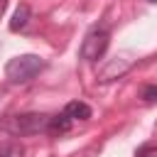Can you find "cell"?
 <instances>
[{
    "label": "cell",
    "instance_id": "cell-4",
    "mask_svg": "<svg viewBox=\"0 0 157 157\" xmlns=\"http://www.w3.org/2000/svg\"><path fill=\"white\" fill-rule=\"evenodd\" d=\"M130 66H132V59H128V56H113V59H108V61L98 69V81H101V83L115 81V78H120V76H125V74L130 71Z\"/></svg>",
    "mask_w": 157,
    "mask_h": 157
},
{
    "label": "cell",
    "instance_id": "cell-7",
    "mask_svg": "<svg viewBox=\"0 0 157 157\" xmlns=\"http://www.w3.org/2000/svg\"><path fill=\"white\" fill-rule=\"evenodd\" d=\"M27 22H29V5H20V7L15 10V15H12V20H10V32L25 29Z\"/></svg>",
    "mask_w": 157,
    "mask_h": 157
},
{
    "label": "cell",
    "instance_id": "cell-11",
    "mask_svg": "<svg viewBox=\"0 0 157 157\" xmlns=\"http://www.w3.org/2000/svg\"><path fill=\"white\" fill-rule=\"evenodd\" d=\"M150 2H157V0H150Z\"/></svg>",
    "mask_w": 157,
    "mask_h": 157
},
{
    "label": "cell",
    "instance_id": "cell-3",
    "mask_svg": "<svg viewBox=\"0 0 157 157\" xmlns=\"http://www.w3.org/2000/svg\"><path fill=\"white\" fill-rule=\"evenodd\" d=\"M108 42H110V34H108L105 27H93V29H88L86 37H83V42H81V52H78L81 59H86V61H98V59L105 54Z\"/></svg>",
    "mask_w": 157,
    "mask_h": 157
},
{
    "label": "cell",
    "instance_id": "cell-6",
    "mask_svg": "<svg viewBox=\"0 0 157 157\" xmlns=\"http://www.w3.org/2000/svg\"><path fill=\"white\" fill-rule=\"evenodd\" d=\"M64 113L71 120H88L91 118V105H86L83 101H71V103H66Z\"/></svg>",
    "mask_w": 157,
    "mask_h": 157
},
{
    "label": "cell",
    "instance_id": "cell-2",
    "mask_svg": "<svg viewBox=\"0 0 157 157\" xmlns=\"http://www.w3.org/2000/svg\"><path fill=\"white\" fill-rule=\"evenodd\" d=\"M49 125V115L44 113H22V115H7L0 128L10 135H37V132H47Z\"/></svg>",
    "mask_w": 157,
    "mask_h": 157
},
{
    "label": "cell",
    "instance_id": "cell-8",
    "mask_svg": "<svg viewBox=\"0 0 157 157\" xmlns=\"http://www.w3.org/2000/svg\"><path fill=\"white\" fill-rule=\"evenodd\" d=\"M0 157H25V150L20 142H2L0 145Z\"/></svg>",
    "mask_w": 157,
    "mask_h": 157
},
{
    "label": "cell",
    "instance_id": "cell-1",
    "mask_svg": "<svg viewBox=\"0 0 157 157\" xmlns=\"http://www.w3.org/2000/svg\"><path fill=\"white\" fill-rule=\"evenodd\" d=\"M44 69V59L37 54H20L5 64V76L12 83H27Z\"/></svg>",
    "mask_w": 157,
    "mask_h": 157
},
{
    "label": "cell",
    "instance_id": "cell-5",
    "mask_svg": "<svg viewBox=\"0 0 157 157\" xmlns=\"http://www.w3.org/2000/svg\"><path fill=\"white\" fill-rule=\"evenodd\" d=\"M71 130V118L66 113H56V115H49V125H47V132L49 135H64Z\"/></svg>",
    "mask_w": 157,
    "mask_h": 157
},
{
    "label": "cell",
    "instance_id": "cell-9",
    "mask_svg": "<svg viewBox=\"0 0 157 157\" xmlns=\"http://www.w3.org/2000/svg\"><path fill=\"white\" fill-rule=\"evenodd\" d=\"M135 157H157V145L155 142H145L135 150Z\"/></svg>",
    "mask_w": 157,
    "mask_h": 157
},
{
    "label": "cell",
    "instance_id": "cell-10",
    "mask_svg": "<svg viewBox=\"0 0 157 157\" xmlns=\"http://www.w3.org/2000/svg\"><path fill=\"white\" fill-rule=\"evenodd\" d=\"M140 98H142L145 103H155V101H157V86H145V88L140 91Z\"/></svg>",
    "mask_w": 157,
    "mask_h": 157
}]
</instances>
